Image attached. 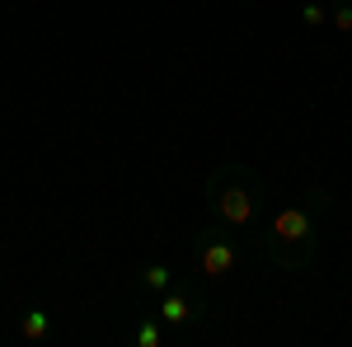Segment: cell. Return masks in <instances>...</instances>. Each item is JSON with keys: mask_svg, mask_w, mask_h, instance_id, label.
<instances>
[{"mask_svg": "<svg viewBox=\"0 0 352 347\" xmlns=\"http://www.w3.org/2000/svg\"><path fill=\"white\" fill-rule=\"evenodd\" d=\"M329 24L338 28V33H352V5L348 0H333L329 5Z\"/></svg>", "mask_w": 352, "mask_h": 347, "instance_id": "ba28073f", "label": "cell"}, {"mask_svg": "<svg viewBox=\"0 0 352 347\" xmlns=\"http://www.w3.org/2000/svg\"><path fill=\"white\" fill-rule=\"evenodd\" d=\"M132 343H136V347H169V343H174V333H169V328H164L155 315H146V320H136Z\"/></svg>", "mask_w": 352, "mask_h": 347, "instance_id": "52a82bcc", "label": "cell"}, {"mask_svg": "<svg viewBox=\"0 0 352 347\" xmlns=\"http://www.w3.org/2000/svg\"><path fill=\"white\" fill-rule=\"evenodd\" d=\"M329 212V188L324 183H310L300 192V202L272 212V221L258 230L254 249L268 258L272 267L282 272H305L320 254V221Z\"/></svg>", "mask_w": 352, "mask_h": 347, "instance_id": "6da1fadb", "label": "cell"}, {"mask_svg": "<svg viewBox=\"0 0 352 347\" xmlns=\"http://www.w3.org/2000/svg\"><path fill=\"white\" fill-rule=\"evenodd\" d=\"M244 249H249V235L221 225V221H207L197 235L188 240V263L202 282H226L235 277L244 263Z\"/></svg>", "mask_w": 352, "mask_h": 347, "instance_id": "3957f363", "label": "cell"}, {"mask_svg": "<svg viewBox=\"0 0 352 347\" xmlns=\"http://www.w3.org/2000/svg\"><path fill=\"white\" fill-rule=\"evenodd\" d=\"M151 305H155V320H160L169 333H184V328H192V324H202L212 315L202 282H192V277H174V287L164 295H155Z\"/></svg>", "mask_w": 352, "mask_h": 347, "instance_id": "277c9868", "label": "cell"}, {"mask_svg": "<svg viewBox=\"0 0 352 347\" xmlns=\"http://www.w3.org/2000/svg\"><path fill=\"white\" fill-rule=\"evenodd\" d=\"M300 24H310V28L329 24V5H320V0H305V5H300Z\"/></svg>", "mask_w": 352, "mask_h": 347, "instance_id": "9c48e42d", "label": "cell"}, {"mask_svg": "<svg viewBox=\"0 0 352 347\" xmlns=\"http://www.w3.org/2000/svg\"><path fill=\"white\" fill-rule=\"evenodd\" d=\"M174 277H179V272H174L169 263H146V267H136V272H132V287L141 295L155 300V295H164L169 287H174Z\"/></svg>", "mask_w": 352, "mask_h": 347, "instance_id": "5b68a950", "label": "cell"}, {"mask_svg": "<svg viewBox=\"0 0 352 347\" xmlns=\"http://www.w3.org/2000/svg\"><path fill=\"white\" fill-rule=\"evenodd\" d=\"M19 338L24 343H47L52 338V315L43 305H28L24 315H19Z\"/></svg>", "mask_w": 352, "mask_h": 347, "instance_id": "8992f818", "label": "cell"}, {"mask_svg": "<svg viewBox=\"0 0 352 347\" xmlns=\"http://www.w3.org/2000/svg\"><path fill=\"white\" fill-rule=\"evenodd\" d=\"M207 216L240 230L249 240H258L263 230V212H268V188L249 164H217L207 174Z\"/></svg>", "mask_w": 352, "mask_h": 347, "instance_id": "7a4b0ae2", "label": "cell"}]
</instances>
